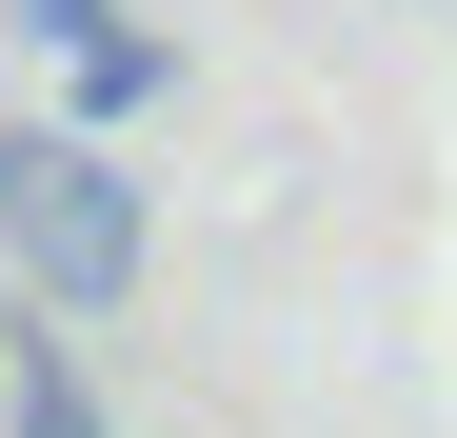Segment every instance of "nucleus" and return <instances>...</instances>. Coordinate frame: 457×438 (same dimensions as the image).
I'll use <instances>...</instances> for the list:
<instances>
[{
  "label": "nucleus",
  "mask_w": 457,
  "mask_h": 438,
  "mask_svg": "<svg viewBox=\"0 0 457 438\" xmlns=\"http://www.w3.org/2000/svg\"><path fill=\"white\" fill-rule=\"evenodd\" d=\"M0 240H21V279H40L60 319H120L139 299V180L100 160V139H40L21 199H0Z\"/></svg>",
  "instance_id": "obj_1"
},
{
  "label": "nucleus",
  "mask_w": 457,
  "mask_h": 438,
  "mask_svg": "<svg viewBox=\"0 0 457 438\" xmlns=\"http://www.w3.org/2000/svg\"><path fill=\"white\" fill-rule=\"evenodd\" d=\"M100 21H120V0H21V40H40V60H60V40H100Z\"/></svg>",
  "instance_id": "obj_4"
},
{
  "label": "nucleus",
  "mask_w": 457,
  "mask_h": 438,
  "mask_svg": "<svg viewBox=\"0 0 457 438\" xmlns=\"http://www.w3.org/2000/svg\"><path fill=\"white\" fill-rule=\"evenodd\" d=\"M160 80H179V60L139 40V21H100V40H60V100H80V120H139Z\"/></svg>",
  "instance_id": "obj_3"
},
{
  "label": "nucleus",
  "mask_w": 457,
  "mask_h": 438,
  "mask_svg": "<svg viewBox=\"0 0 457 438\" xmlns=\"http://www.w3.org/2000/svg\"><path fill=\"white\" fill-rule=\"evenodd\" d=\"M0 438H120V418H100V379L60 358V299H40L21 339H0Z\"/></svg>",
  "instance_id": "obj_2"
},
{
  "label": "nucleus",
  "mask_w": 457,
  "mask_h": 438,
  "mask_svg": "<svg viewBox=\"0 0 457 438\" xmlns=\"http://www.w3.org/2000/svg\"><path fill=\"white\" fill-rule=\"evenodd\" d=\"M21 160H40V139H0V199H21Z\"/></svg>",
  "instance_id": "obj_5"
}]
</instances>
